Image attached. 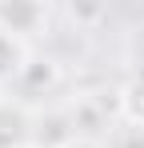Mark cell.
Listing matches in <instances>:
<instances>
[{"label":"cell","instance_id":"cell-1","mask_svg":"<svg viewBox=\"0 0 144 148\" xmlns=\"http://www.w3.org/2000/svg\"><path fill=\"white\" fill-rule=\"evenodd\" d=\"M0 28L12 36H36L48 28V4L40 0H0Z\"/></svg>","mask_w":144,"mask_h":148},{"label":"cell","instance_id":"cell-2","mask_svg":"<svg viewBox=\"0 0 144 148\" xmlns=\"http://www.w3.org/2000/svg\"><path fill=\"white\" fill-rule=\"evenodd\" d=\"M0 148H32V116L8 96H0Z\"/></svg>","mask_w":144,"mask_h":148},{"label":"cell","instance_id":"cell-3","mask_svg":"<svg viewBox=\"0 0 144 148\" xmlns=\"http://www.w3.org/2000/svg\"><path fill=\"white\" fill-rule=\"evenodd\" d=\"M60 84V68H56V60H36V56H28V64H24V72L16 76V92L20 96H44Z\"/></svg>","mask_w":144,"mask_h":148},{"label":"cell","instance_id":"cell-4","mask_svg":"<svg viewBox=\"0 0 144 148\" xmlns=\"http://www.w3.org/2000/svg\"><path fill=\"white\" fill-rule=\"evenodd\" d=\"M116 112H120V124H132V128H144V68L116 96Z\"/></svg>","mask_w":144,"mask_h":148},{"label":"cell","instance_id":"cell-5","mask_svg":"<svg viewBox=\"0 0 144 148\" xmlns=\"http://www.w3.org/2000/svg\"><path fill=\"white\" fill-rule=\"evenodd\" d=\"M24 64H28L24 40L0 28V84H16V76L24 72Z\"/></svg>","mask_w":144,"mask_h":148},{"label":"cell","instance_id":"cell-6","mask_svg":"<svg viewBox=\"0 0 144 148\" xmlns=\"http://www.w3.org/2000/svg\"><path fill=\"white\" fill-rule=\"evenodd\" d=\"M108 148H144V128H132V124H120V128H112Z\"/></svg>","mask_w":144,"mask_h":148},{"label":"cell","instance_id":"cell-7","mask_svg":"<svg viewBox=\"0 0 144 148\" xmlns=\"http://www.w3.org/2000/svg\"><path fill=\"white\" fill-rule=\"evenodd\" d=\"M68 12H72V20H96V16H104V8H84V4H72Z\"/></svg>","mask_w":144,"mask_h":148},{"label":"cell","instance_id":"cell-8","mask_svg":"<svg viewBox=\"0 0 144 148\" xmlns=\"http://www.w3.org/2000/svg\"><path fill=\"white\" fill-rule=\"evenodd\" d=\"M60 148H100V144L88 140V136H76V140H68V144H60Z\"/></svg>","mask_w":144,"mask_h":148}]
</instances>
